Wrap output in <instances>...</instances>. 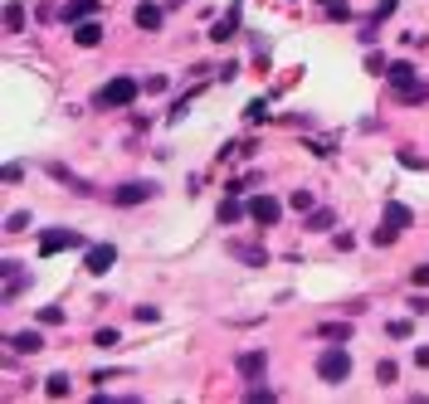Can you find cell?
Instances as JSON below:
<instances>
[{"instance_id": "obj_18", "label": "cell", "mask_w": 429, "mask_h": 404, "mask_svg": "<svg viewBox=\"0 0 429 404\" xmlns=\"http://www.w3.org/2000/svg\"><path fill=\"white\" fill-rule=\"evenodd\" d=\"M351 331H356L351 321H322V326H318L322 341H351Z\"/></svg>"}, {"instance_id": "obj_19", "label": "cell", "mask_w": 429, "mask_h": 404, "mask_svg": "<svg viewBox=\"0 0 429 404\" xmlns=\"http://www.w3.org/2000/svg\"><path fill=\"white\" fill-rule=\"evenodd\" d=\"M410 219H415V214H410V204H400V200L386 204V224H395V229H410Z\"/></svg>"}, {"instance_id": "obj_26", "label": "cell", "mask_w": 429, "mask_h": 404, "mask_svg": "<svg viewBox=\"0 0 429 404\" xmlns=\"http://www.w3.org/2000/svg\"><path fill=\"white\" fill-rule=\"evenodd\" d=\"M327 20H336V25L351 20V5H346V0H327Z\"/></svg>"}, {"instance_id": "obj_30", "label": "cell", "mask_w": 429, "mask_h": 404, "mask_svg": "<svg viewBox=\"0 0 429 404\" xmlns=\"http://www.w3.org/2000/svg\"><path fill=\"white\" fill-rule=\"evenodd\" d=\"M25 224H29V214H25V209H15V214H10V219H5V229H10V234H20V229H25Z\"/></svg>"}, {"instance_id": "obj_12", "label": "cell", "mask_w": 429, "mask_h": 404, "mask_svg": "<svg viewBox=\"0 0 429 404\" xmlns=\"http://www.w3.org/2000/svg\"><path fill=\"white\" fill-rule=\"evenodd\" d=\"M98 10H103L98 0H69V5H64V20H69V25H83V20H93Z\"/></svg>"}, {"instance_id": "obj_31", "label": "cell", "mask_w": 429, "mask_h": 404, "mask_svg": "<svg viewBox=\"0 0 429 404\" xmlns=\"http://www.w3.org/2000/svg\"><path fill=\"white\" fill-rule=\"evenodd\" d=\"M332 249H341V253H351V249H356V234H351V229H346V234H336V239H332Z\"/></svg>"}, {"instance_id": "obj_36", "label": "cell", "mask_w": 429, "mask_h": 404, "mask_svg": "<svg viewBox=\"0 0 429 404\" xmlns=\"http://www.w3.org/2000/svg\"><path fill=\"white\" fill-rule=\"evenodd\" d=\"M249 404H273V390H259V385H254V390H249Z\"/></svg>"}, {"instance_id": "obj_22", "label": "cell", "mask_w": 429, "mask_h": 404, "mask_svg": "<svg viewBox=\"0 0 429 404\" xmlns=\"http://www.w3.org/2000/svg\"><path fill=\"white\" fill-rule=\"evenodd\" d=\"M395 10H400V0H376V15H371V29H376V25H386V20H390ZM371 29H366V39H371Z\"/></svg>"}, {"instance_id": "obj_13", "label": "cell", "mask_w": 429, "mask_h": 404, "mask_svg": "<svg viewBox=\"0 0 429 404\" xmlns=\"http://www.w3.org/2000/svg\"><path fill=\"white\" fill-rule=\"evenodd\" d=\"M395 102H400V107H420V102H429V83H420V78H415V83L395 88Z\"/></svg>"}, {"instance_id": "obj_17", "label": "cell", "mask_w": 429, "mask_h": 404, "mask_svg": "<svg viewBox=\"0 0 429 404\" xmlns=\"http://www.w3.org/2000/svg\"><path fill=\"white\" fill-rule=\"evenodd\" d=\"M234 29H239V5H229V15H224V20H214V25H210V39H214V44H224V39H229Z\"/></svg>"}, {"instance_id": "obj_34", "label": "cell", "mask_w": 429, "mask_h": 404, "mask_svg": "<svg viewBox=\"0 0 429 404\" xmlns=\"http://www.w3.org/2000/svg\"><path fill=\"white\" fill-rule=\"evenodd\" d=\"M39 321H44V326H59V321H64V312H59V307H44V312H39Z\"/></svg>"}, {"instance_id": "obj_2", "label": "cell", "mask_w": 429, "mask_h": 404, "mask_svg": "<svg viewBox=\"0 0 429 404\" xmlns=\"http://www.w3.org/2000/svg\"><path fill=\"white\" fill-rule=\"evenodd\" d=\"M137 93H142V83H137V78H107L93 102H98V107H132Z\"/></svg>"}, {"instance_id": "obj_29", "label": "cell", "mask_w": 429, "mask_h": 404, "mask_svg": "<svg viewBox=\"0 0 429 404\" xmlns=\"http://www.w3.org/2000/svg\"><path fill=\"white\" fill-rule=\"evenodd\" d=\"M166 83H171V78H166V74H151V78H147V83H142V88H147V93H166Z\"/></svg>"}, {"instance_id": "obj_33", "label": "cell", "mask_w": 429, "mask_h": 404, "mask_svg": "<svg viewBox=\"0 0 429 404\" xmlns=\"http://www.w3.org/2000/svg\"><path fill=\"white\" fill-rule=\"evenodd\" d=\"M386 69H390V64H386L381 54H366V74H386Z\"/></svg>"}, {"instance_id": "obj_10", "label": "cell", "mask_w": 429, "mask_h": 404, "mask_svg": "<svg viewBox=\"0 0 429 404\" xmlns=\"http://www.w3.org/2000/svg\"><path fill=\"white\" fill-rule=\"evenodd\" d=\"M214 214H219V224H239V219L249 214V204L239 200V195H229V190H224V200H219V209H214Z\"/></svg>"}, {"instance_id": "obj_25", "label": "cell", "mask_w": 429, "mask_h": 404, "mask_svg": "<svg viewBox=\"0 0 429 404\" xmlns=\"http://www.w3.org/2000/svg\"><path fill=\"white\" fill-rule=\"evenodd\" d=\"M395 375H400L395 361H381V365H376V380H381V385H395Z\"/></svg>"}, {"instance_id": "obj_6", "label": "cell", "mask_w": 429, "mask_h": 404, "mask_svg": "<svg viewBox=\"0 0 429 404\" xmlns=\"http://www.w3.org/2000/svg\"><path fill=\"white\" fill-rule=\"evenodd\" d=\"M112 263H117V249H112V244H88V253H83V268H88L93 278H103Z\"/></svg>"}, {"instance_id": "obj_21", "label": "cell", "mask_w": 429, "mask_h": 404, "mask_svg": "<svg viewBox=\"0 0 429 404\" xmlns=\"http://www.w3.org/2000/svg\"><path fill=\"white\" fill-rule=\"evenodd\" d=\"M5 29H10V34H20V29H25V5H20V0H10V5H5Z\"/></svg>"}, {"instance_id": "obj_20", "label": "cell", "mask_w": 429, "mask_h": 404, "mask_svg": "<svg viewBox=\"0 0 429 404\" xmlns=\"http://www.w3.org/2000/svg\"><path fill=\"white\" fill-rule=\"evenodd\" d=\"M371 244H376V249H390V244H400V229L381 219V224H376V234H371Z\"/></svg>"}, {"instance_id": "obj_23", "label": "cell", "mask_w": 429, "mask_h": 404, "mask_svg": "<svg viewBox=\"0 0 429 404\" xmlns=\"http://www.w3.org/2000/svg\"><path fill=\"white\" fill-rule=\"evenodd\" d=\"M44 395H49V400H64V395H69V375H64V370L49 375V380H44Z\"/></svg>"}, {"instance_id": "obj_16", "label": "cell", "mask_w": 429, "mask_h": 404, "mask_svg": "<svg viewBox=\"0 0 429 404\" xmlns=\"http://www.w3.org/2000/svg\"><path fill=\"white\" fill-rule=\"evenodd\" d=\"M229 253H234L239 263H249V268H264V263H268V253H264L259 244H229Z\"/></svg>"}, {"instance_id": "obj_7", "label": "cell", "mask_w": 429, "mask_h": 404, "mask_svg": "<svg viewBox=\"0 0 429 404\" xmlns=\"http://www.w3.org/2000/svg\"><path fill=\"white\" fill-rule=\"evenodd\" d=\"M234 370H239L244 380H259V375L268 370V351H244V356L234 361Z\"/></svg>"}, {"instance_id": "obj_4", "label": "cell", "mask_w": 429, "mask_h": 404, "mask_svg": "<svg viewBox=\"0 0 429 404\" xmlns=\"http://www.w3.org/2000/svg\"><path fill=\"white\" fill-rule=\"evenodd\" d=\"M64 249H88L79 229H44L39 234V253H64Z\"/></svg>"}, {"instance_id": "obj_3", "label": "cell", "mask_w": 429, "mask_h": 404, "mask_svg": "<svg viewBox=\"0 0 429 404\" xmlns=\"http://www.w3.org/2000/svg\"><path fill=\"white\" fill-rule=\"evenodd\" d=\"M161 195V186L156 181H122V186H112V204L117 209H132V204H147Z\"/></svg>"}, {"instance_id": "obj_1", "label": "cell", "mask_w": 429, "mask_h": 404, "mask_svg": "<svg viewBox=\"0 0 429 404\" xmlns=\"http://www.w3.org/2000/svg\"><path fill=\"white\" fill-rule=\"evenodd\" d=\"M318 375L327 385H341L351 375V356H346V341H327V351L318 356Z\"/></svg>"}, {"instance_id": "obj_8", "label": "cell", "mask_w": 429, "mask_h": 404, "mask_svg": "<svg viewBox=\"0 0 429 404\" xmlns=\"http://www.w3.org/2000/svg\"><path fill=\"white\" fill-rule=\"evenodd\" d=\"M74 44H79V49H98V44H103V25H98V20L74 25Z\"/></svg>"}, {"instance_id": "obj_38", "label": "cell", "mask_w": 429, "mask_h": 404, "mask_svg": "<svg viewBox=\"0 0 429 404\" xmlns=\"http://www.w3.org/2000/svg\"><path fill=\"white\" fill-rule=\"evenodd\" d=\"M410 312H415V316H429V298H410Z\"/></svg>"}, {"instance_id": "obj_5", "label": "cell", "mask_w": 429, "mask_h": 404, "mask_svg": "<svg viewBox=\"0 0 429 404\" xmlns=\"http://www.w3.org/2000/svg\"><path fill=\"white\" fill-rule=\"evenodd\" d=\"M244 204H249V219L264 224V229L283 219V200H273V195H254V200H244Z\"/></svg>"}, {"instance_id": "obj_15", "label": "cell", "mask_w": 429, "mask_h": 404, "mask_svg": "<svg viewBox=\"0 0 429 404\" xmlns=\"http://www.w3.org/2000/svg\"><path fill=\"white\" fill-rule=\"evenodd\" d=\"M386 83H390V88H405V83H415V64H410V59H395V64L386 69Z\"/></svg>"}, {"instance_id": "obj_11", "label": "cell", "mask_w": 429, "mask_h": 404, "mask_svg": "<svg viewBox=\"0 0 429 404\" xmlns=\"http://www.w3.org/2000/svg\"><path fill=\"white\" fill-rule=\"evenodd\" d=\"M132 20H137V29H161V20H166V10H161V5H151V0H142Z\"/></svg>"}, {"instance_id": "obj_9", "label": "cell", "mask_w": 429, "mask_h": 404, "mask_svg": "<svg viewBox=\"0 0 429 404\" xmlns=\"http://www.w3.org/2000/svg\"><path fill=\"white\" fill-rule=\"evenodd\" d=\"M5 346H10V351H20V356H39V351H44V336H39V331H15Z\"/></svg>"}, {"instance_id": "obj_28", "label": "cell", "mask_w": 429, "mask_h": 404, "mask_svg": "<svg viewBox=\"0 0 429 404\" xmlns=\"http://www.w3.org/2000/svg\"><path fill=\"white\" fill-rule=\"evenodd\" d=\"M288 204H293V209H303V214H308V209H313V195H308V190H293V195H288Z\"/></svg>"}, {"instance_id": "obj_24", "label": "cell", "mask_w": 429, "mask_h": 404, "mask_svg": "<svg viewBox=\"0 0 429 404\" xmlns=\"http://www.w3.org/2000/svg\"><path fill=\"white\" fill-rule=\"evenodd\" d=\"M386 331H390L395 341H410V331H415V321H410V316H400V321H390Z\"/></svg>"}, {"instance_id": "obj_32", "label": "cell", "mask_w": 429, "mask_h": 404, "mask_svg": "<svg viewBox=\"0 0 429 404\" xmlns=\"http://www.w3.org/2000/svg\"><path fill=\"white\" fill-rule=\"evenodd\" d=\"M93 341H98V346H117V341H122V336H117V326H103V331H98V336H93Z\"/></svg>"}, {"instance_id": "obj_37", "label": "cell", "mask_w": 429, "mask_h": 404, "mask_svg": "<svg viewBox=\"0 0 429 404\" xmlns=\"http://www.w3.org/2000/svg\"><path fill=\"white\" fill-rule=\"evenodd\" d=\"M410 283H415V288H429V263H420V268L410 273Z\"/></svg>"}, {"instance_id": "obj_14", "label": "cell", "mask_w": 429, "mask_h": 404, "mask_svg": "<svg viewBox=\"0 0 429 404\" xmlns=\"http://www.w3.org/2000/svg\"><path fill=\"white\" fill-rule=\"evenodd\" d=\"M336 224V209H327V204H313L308 209V234H327Z\"/></svg>"}, {"instance_id": "obj_27", "label": "cell", "mask_w": 429, "mask_h": 404, "mask_svg": "<svg viewBox=\"0 0 429 404\" xmlns=\"http://www.w3.org/2000/svg\"><path fill=\"white\" fill-rule=\"evenodd\" d=\"M400 166H410V171H429V161L420 156V151H410V146L400 151Z\"/></svg>"}, {"instance_id": "obj_39", "label": "cell", "mask_w": 429, "mask_h": 404, "mask_svg": "<svg viewBox=\"0 0 429 404\" xmlns=\"http://www.w3.org/2000/svg\"><path fill=\"white\" fill-rule=\"evenodd\" d=\"M415 365H420V370H429V346H415Z\"/></svg>"}, {"instance_id": "obj_35", "label": "cell", "mask_w": 429, "mask_h": 404, "mask_svg": "<svg viewBox=\"0 0 429 404\" xmlns=\"http://www.w3.org/2000/svg\"><path fill=\"white\" fill-rule=\"evenodd\" d=\"M264 117H268V102H264V98L249 102V122H264Z\"/></svg>"}]
</instances>
